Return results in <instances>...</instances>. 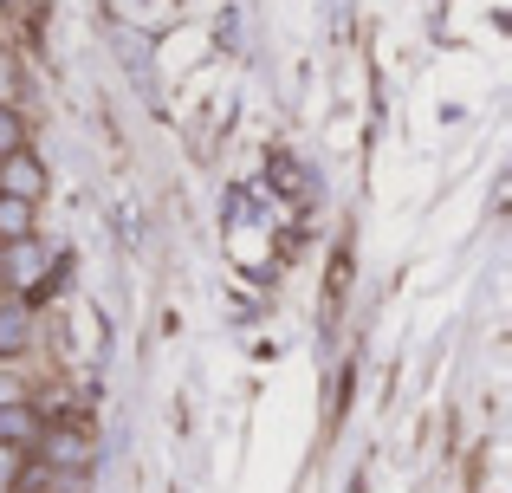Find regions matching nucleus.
<instances>
[{"label":"nucleus","mask_w":512,"mask_h":493,"mask_svg":"<svg viewBox=\"0 0 512 493\" xmlns=\"http://www.w3.org/2000/svg\"><path fill=\"white\" fill-rule=\"evenodd\" d=\"M20 396V383H13V370H0V403H13Z\"/></svg>","instance_id":"10"},{"label":"nucleus","mask_w":512,"mask_h":493,"mask_svg":"<svg viewBox=\"0 0 512 493\" xmlns=\"http://www.w3.org/2000/svg\"><path fill=\"white\" fill-rule=\"evenodd\" d=\"M26 468H33V461H26V455H7V448H0V493H20Z\"/></svg>","instance_id":"9"},{"label":"nucleus","mask_w":512,"mask_h":493,"mask_svg":"<svg viewBox=\"0 0 512 493\" xmlns=\"http://www.w3.org/2000/svg\"><path fill=\"white\" fill-rule=\"evenodd\" d=\"M0 299H26V305L46 299V241L39 234L0 247Z\"/></svg>","instance_id":"2"},{"label":"nucleus","mask_w":512,"mask_h":493,"mask_svg":"<svg viewBox=\"0 0 512 493\" xmlns=\"http://www.w3.org/2000/svg\"><path fill=\"white\" fill-rule=\"evenodd\" d=\"M20 150H26V117L20 111H0V163L20 156Z\"/></svg>","instance_id":"7"},{"label":"nucleus","mask_w":512,"mask_h":493,"mask_svg":"<svg viewBox=\"0 0 512 493\" xmlns=\"http://www.w3.org/2000/svg\"><path fill=\"white\" fill-rule=\"evenodd\" d=\"M26 461L46 468V474H65V481H85V468L98 461V442H91L85 422H52L46 416V429H39V442H33Z\"/></svg>","instance_id":"1"},{"label":"nucleus","mask_w":512,"mask_h":493,"mask_svg":"<svg viewBox=\"0 0 512 493\" xmlns=\"http://www.w3.org/2000/svg\"><path fill=\"white\" fill-rule=\"evenodd\" d=\"M13 104H20V59L0 52V111H13Z\"/></svg>","instance_id":"8"},{"label":"nucleus","mask_w":512,"mask_h":493,"mask_svg":"<svg viewBox=\"0 0 512 493\" xmlns=\"http://www.w3.org/2000/svg\"><path fill=\"white\" fill-rule=\"evenodd\" d=\"M39 429H46V409L39 403H26V396L0 403V448H7V455H33Z\"/></svg>","instance_id":"3"},{"label":"nucleus","mask_w":512,"mask_h":493,"mask_svg":"<svg viewBox=\"0 0 512 493\" xmlns=\"http://www.w3.org/2000/svg\"><path fill=\"white\" fill-rule=\"evenodd\" d=\"M33 234H39V208L0 195V247H7V241H33Z\"/></svg>","instance_id":"6"},{"label":"nucleus","mask_w":512,"mask_h":493,"mask_svg":"<svg viewBox=\"0 0 512 493\" xmlns=\"http://www.w3.org/2000/svg\"><path fill=\"white\" fill-rule=\"evenodd\" d=\"M0 195H7V202H46V163H39L33 150H20V156H7V163H0Z\"/></svg>","instance_id":"5"},{"label":"nucleus","mask_w":512,"mask_h":493,"mask_svg":"<svg viewBox=\"0 0 512 493\" xmlns=\"http://www.w3.org/2000/svg\"><path fill=\"white\" fill-rule=\"evenodd\" d=\"M0 7H13V0H0Z\"/></svg>","instance_id":"11"},{"label":"nucleus","mask_w":512,"mask_h":493,"mask_svg":"<svg viewBox=\"0 0 512 493\" xmlns=\"http://www.w3.org/2000/svg\"><path fill=\"white\" fill-rule=\"evenodd\" d=\"M39 344V318L26 299H0V364H20Z\"/></svg>","instance_id":"4"}]
</instances>
